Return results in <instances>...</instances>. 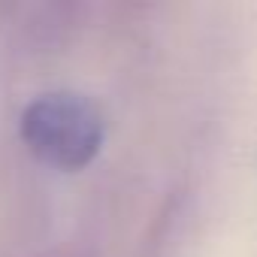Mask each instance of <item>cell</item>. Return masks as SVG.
<instances>
[{"mask_svg": "<svg viewBox=\"0 0 257 257\" xmlns=\"http://www.w3.org/2000/svg\"><path fill=\"white\" fill-rule=\"evenodd\" d=\"M22 137L46 164L79 170L91 164L103 146V118L88 97L70 91L46 94L25 109Z\"/></svg>", "mask_w": 257, "mask_h": 257, "instance_id": "cell-1", "label": "cell"}]
</instances>
